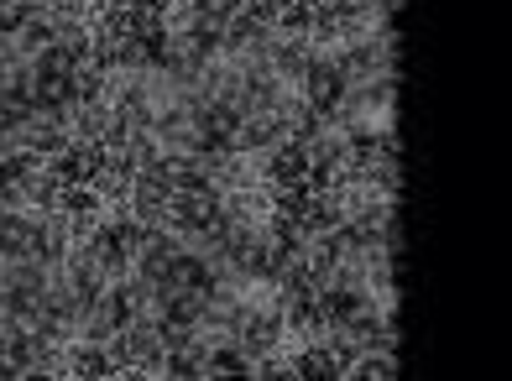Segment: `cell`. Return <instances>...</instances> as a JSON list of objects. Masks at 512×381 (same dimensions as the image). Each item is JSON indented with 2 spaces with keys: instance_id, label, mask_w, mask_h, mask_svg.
Listing matches in <instances>:
<instances>
[{
  "instance_id": "5",
  "label": "cell",
  "mask_w": 512,
  "mask_h": 381,
  "mask_svg": "<svg viewBox=\"0 0 512 381\" xmlns=\"http://www.w3.org/2000/svg\"><path fill=\"white\" fill-rule=\"evenodd\" d=\"M11 37H16V53H21V58L42 53V47L53 42V11H42V16H32V21H21Z\"/></svg>"
},
{
  "instance_id": "2",
  "label": "cell",
  "mask_w": 512,
  "mask_h": 381,
  "mask_svg": "<svg viewBox=\"0 0 512 381\" xmlns=\"http://www.w3.org/2000/svg\"><path fill=\"white\" fill-rule=\"evenodd\" d=\"M345 84H351V79H345V68L335 63V53H314L304 84H298V94H304V105H314V110H324V115H335Z\"/></svg>"
},
{
  "instance_id": "6",
  "label": "cell",
  "mask_w": 512,
  "mask_h": 381,
  "mask_svg": "<svg viewBox=\"0 0 512 381\" xmlns=\"http://www.w3.org/2000/svg\"><path fill=\"white\" fill-rule=\"evenodd\" d=\"M330 16H392V0H324Z\"/></svg>"
},
{
  "instance_id": "4",
  "label": "cell",
  "mask_w": 512,
  "mask_h": 381,
  "mask_svg": "<svg viewBox=\"0 0 512 381\" xmlns=\"http://www.w3.org/2000/svg\"><path fill=\"white\" fill-rule=\"evenodd\" d=\"M351 381H392L398 376V350H361L351 366H345Z\"/></svg>"
},
{
  "instance_id": "3",
  "label": "cell",
  "mask_w": 512,
  "mask_h": 381,
  "mask_svg": "<svg viewBox=\"0 0 512 381\" xmlns=\"http://www.w3.org/2000/svg\"><path fill=\"white\" fill-rule=\"evenodd\" d=\"M110 110H115L110 100H79V105H74V115H68V136H74L79 147H100Z\"/></svg>"
},
{
  "instance_id": "1",
  "label": "cell",
  "mask_w": 512,
  "mask_h": 381,
  "mask_svg": "<svg viewBox=\"0 0 512 381\" xmlns=\"http://www.w3.org/2000/svg\"><path fill=\"white\" fill-rule=\"evenodd\" d=\"M335 63L345 68V79H377V74H398V42H392V21L377 27L361 42H345V47H330Z\"/></svg>"
}]
</instances>
